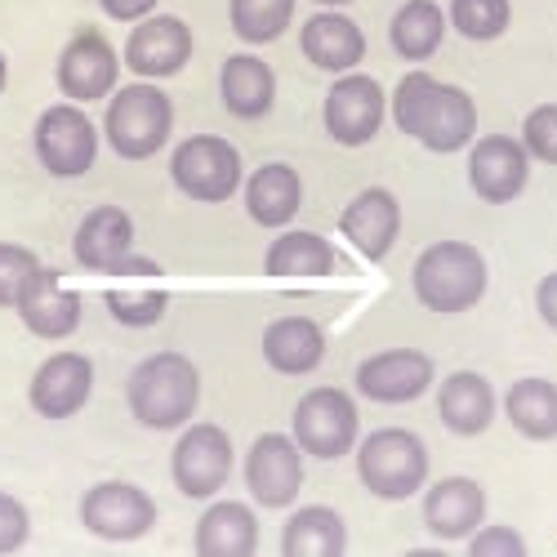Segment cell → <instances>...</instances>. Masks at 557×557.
<instances>
[{"label":"cell","instance_id":"cell-1","mask_svg":"<svg viewBox=\"0 0 557 557\" xmlns=\"http://www.w3.org/2000/svg\"><path fill=\"white\" fill-rule=\"evenodd\" d=\"M393 125L420 138L429 152H459L478 134V103L469 89L433 81L429 72H410L393 89Z\"/></svg>","mask_w":557,"mask_h":557},{"label":"cell","instance_id":"cell-2","mask_svg":"<svg viewBox=\"0 0 557 557\" xmlns=\"http://www.w3.org/2000/svg\"><path fill=\"white\" fill-rule=\"evenodd\" d=\"M125 401L144 429L174 433L193 420V410L201 401V375L183 352H157L129 370Z\"/></svg>","mask_w":557,"mask_h":557},{"label":"cell","instance_id":"cell-3","mask_svg":"<svg viewBox=\"0 0 557 557\" xmlns=\"http://www.w3.org/2000/svg\"><path fill=\"white\" fill-rule=\"evenodd\" d=\"M410 286L429 312H442V317L469 312L486 295V259L469 242H437L414 259Z\"/></svg>","mask_w":557,"mask_h":557},{"label":"cell","instance_id":"cell-4","mask_svg":"<svg viewBox=\"0 0 557 557\" xmlns=\"http://www.w3.org/2000/svg\"><path fill=\"white\" fill-rule=\"evenodd\" d=\"M170 129H174V103L152 81H134V85L116 89L108 103V116H103L108 148L125 161L157 157L170 144Z\"/></svg>","mask_w":557,"mask_h":557},{"label":"cell","instance_id":"cell-5","mask_svg":"<svg viewBox=\"0 0 557 557\" xmlns=\"http://www.w3.org/2000/svg\"><path fill=\"white\" fill-rule=\"evenodd\" d=\"M357 478L380 499H410L429 478V446L410 429H380L357 446Z\"/></svg>","mask_w":557,"mask_h":557},{"label":"cell","instance_id":"cell-6","mask_svg":"<svg viewBox=\"0 0 557 557\" xmlns=\"http://www.w3.org/2000/svg\"><path fill=\"white\" fill-rule=\"evenodd\" d=\"M170 178L183 197L219 206L227 197H237V188H242V152L219 134H193L174 148Z\"/></svg>","mask_w":557,"mask_h":557},{"label":"cell","instance_id":"cell-7","mask_svg":"<svg viewBox=\"0 0 557 557\" xmlns=\"http://www.w3.org/2000/svg\"><path fill=\"white\" fill-rule=\"evenodd\" d=\"M361 433L357 401L344 388H312L295 406V442L312 459H344Z\"/></svg>","mask_w":557,"mask_h":557},{"label":"cell","instance_id":"cell-8","mask_svg":"<svg viewBox=\"0 0 557 557\" xmlns=\"http://www.w3.org/2000/svg\"><path fill=\"white\" fill-rule=\"evenodd\" d=\"M32 148L40 157V165L59 174V178H81L95 170L99 161V129L76 103H54L45 108L32 134Z\"/></svg>","mask_w":557,"mask_h":557},{"label":"cell","instance_id":"cell-9","mask_svg":"<svg viewBox=\"0 0 557 557\" xmlns=\"http://www.w3.org/2000/svg\"><path fill=\"white\" fill-rule=\"evenodd\" d=\"M152 522H157V504L134 482H99L81 495V527L95 540L129 544V540H144Z\"/></svg>","mask_w":557,"mask_h":557},{"label":"cell","instance_id":"cell-10","mask_svg":"<svg viewBox=\"0 0 557 557\" xmlns=\"http://www.w3.org/2000/svg\"><path fill=\"white\" fill-rule=\"evenodd\" d=\"M103 304L112 312V321L129 331H148L165 317L170 308V282H165V268L148 255H129L121 268L108 272V290Z\"/></svg>","mask_w":557,"mask_h":557},{"label":"cell","instance_id":"cell-11","mask_svg":"<svg viewBox=\"0 0 557 557\" xmlns=\"http://www.w3.org/2000/svg\"><path fill=\"white\" fill-rule=\"evenodd\" d=\"M232 437L219 424H197L174 442L170 455V478L178 486V495L188 499H210L223 491V482L232 478Z\"/></svg>","mask_w":557,"mask_h":557},{"label":"cell","instance_id":"cell-12","mask_svg":"<svg viewBox=\"0 0 557 557\" xmlns=\"http://www.w3.org/2000/svg\"><path fill=\"white\" fill-rule=\"evenodd\" d=\"M326 134L335 138V144L344 148H366L370 138L380 134L384 116H388V95H384V85L375 76H344L331 85V95H326Z\"/></svg>","mask_w":557,"mask_h":557},{"label":"cell","instance_id":"cell-13","mask_svg":"<svg viewBox=\"0 0 557 557\" xmlns=\"http://www.w3.org/2000/svg\"><path fill=\"white\" fill-rule=\"evenodd\" d=\"M304 486V450L295 437L263 433L246 450V491L259 508H290Z\"/></svg>","mask_w":557,"mask_h":557},{"label":"cell","instance_id":"cell-14","mask_svg":"<svg viewBox=\"0 0 557 557\" xmlns=\"http://www.w3.org/2000/svg\"><path fill=\"white\" fill-rule=\"evenodd\" d=\"M193 59V27L174 14H148L125 40V67L138 81H165Z\"/></svg>","mask_w":557,"mask_h":557},{"label":"cell","instance_id":"cell-15","mask_svg":"<svg viewBox=\"0 0 557 557\" xmlns=\"http://www.w3.org/2000/svg\"><path fill=\"white\" fill-rule=\"evenodd\" d=\"M433 384V357L420 348H388L357 366V393L380 406H406Z\"/></svg>","mask_w":557,"mask_h":557},{"label":"cell","instance_id":"cell-16","mask_svg":"<svg viewBox=\"0 0 557 557\" xmlns=\"http://www.w3.org/2000/svg\"><path fill=\"white\" fill-rule=\"evenodd\" d=\"M527 178H531V152L522 148V138H508V134L478 138V148L469 152V183L486 206L518 201Z\"/></svg>","mask_w":557,"mask_h":557},{"label":"cell","instance_id":"cell-17","mask_svg":"<svg viewBox=\"0 0 557 557\" xmlns=\"http://www.w3.org/2000/svg\"><path fill=\"white\" fill-rule=\"evenodd\" d=\"M18 317L23 326L40 339H67L81 326V295L67 286V276L59 268H36L23 290H18Z\"/></svg>","mask_w":557,"mask_h":557},{"label":"cell","instance_id":"cell-18","mask_svg":"<svg viewBox=\"0 0 557 557\" xmlns=\"http://www.w3.org/2000/svg\"><path fill=\"white\" fill-rule=\"evenodd\" d=\"M116 76H121V59H116L112 45L99 32H81V36H72L63 45L54 85L63 89L72 103H95V99L112 95Z\"/></svg>","mask_w":557,"mask_h":557},{"label":"cell","instance_id":"cell-19","mask_svg":"<svg viewBox=\"0 0 557 557\" xmlns=\"http://www.w3.org/2000/svg\"><path fill=\"white\" fill-rule=\"evenodd\" d=\"M89 393H95V361L85 352H54L32 375L27 401L40 420H72L89 401Z\"/></svg>","mask_w":557,"mask_h":557},{"label":"cell","instance_id":"cell-20","mask_svg":"<svg viewBox=\"0 0 557 557\" xmlns=\"http://www.w3.org/2000/svg\"><path fill=\"white\" fill-rule=\"evenodd\" d=\"M72 255H76V263L85 272H95V276H108L112 268H121L134 255V219H129V210L95 206L76 227Z\"/></svg>","mask_w":557,"mask_h":557},{"label":"cell","instance_id":"cell-21","mask_svg":"<svg viewBox=\"0 0 557 557\" xmlns=\"http://www.w3.org/2000/svg\"><path fill=\"white\" fill-rule=\"evenodd\" d=\"M339 232H344V237H348L370 263L388 259V250H393L397 237H401V206H397V197H393L388 188H366V193H357V197L344 206V214H339Z\"/></svg>","mask_w":557,"mask_h":557},{"label":"cell","instance_id":"cell-22","mask_svg":"<svg viewBox=\"0 0 557 557\" xmlns=\"http://www.w3.org/2000/svg\"><path fill=\"white\" fill-rule=\"evenodd\" d=\"M486 518V491L473 478H442L424 495V527L437 540H469Z\"/></svg>","mask_w":557,"mask_h":557},{"label":"cell","instance_id":"cell-23","mask_svg":"<svg viewBox=\"0 0 557 557\" xmlns=\"http://www.w3.org/2000/svg\"><path fill=\"white\" fill-rule=\"evenodd\" d=\"M299 45H304V59L321 72H352L366 59L361 27L348 14H335V10L312 14L299 32Z\"/></svg>","mask_w":557,"mask_h":557},{"label":"cell","instance_id":"cell-24","mask_svg":"<svg viewBox=\"0 0 557 557\" xmlns=\"http://www.w3.org/2000/svg\"><path fill=\"white\" fill-rule=\"evenodd\" d=\"M437 414L455 437H482L495 424V388L478 370H455L437 393Z\"/></svg>","mask_w":557,"mask_h":557},{"label":"cell","instance_id":"cell-25","mask_svg":"<svg viewBox=\"0 0 557 557\" xmlns=\"http://www.w3.org/2000/svg\"><path fill=\"white\" fill-rule=\"evenodd\" d=\"M304 206V178L286 161H268L246 178V214L259 227H286Z\"/></svg>","mask_w":557,"mask_h":557},{"label":"cell","instance_id":"cell-26","mask_svg":"<svg viewBox=\"0 0 557 557\" xmlns=\"http://www.w3.org/2000/svg\"><path fill=\"white\" fill-rule=\"evenodd\" d=\"M219 95L237 121H259L276 103V72L259 54H232L219 72Z\"/></svg>","mask_w":557,"mask_h":557},{"label":"cell","instance_id":"cell-27","mask_svg":"<svg viewBox=\"0 0 557 557\" xmlns=\"http://www.w3.org/2000/svg\"><path fill=\"white\" fill-rule=\"evenodd\" d=\"M326 357V331L312 317H282L263 331V361L276 375H308Z\"/></svg>","mask_w":557,"mask_h":557},{"label":"cell","instance_id":"cell-28","mask_svg":"<svg viewBox=\"0 0 557 557\" xmlns=\"http://www.w3.org/2000/svg\"><path fill=\"white\" fill-rule=\"evenodd\" d=\"M201 557H250L259 548V518L255 508H246L242 499H223L214 508H206L197 535H193Z\"/></svg>","mask_w":557,"mask_h":557},{"label":"cell","instance_id":"cell-29","mask_svg":"<svg viewBox=\"0 0 557 557\" xmlns=\"http://www.w3.org/2000/svg\"><path fill=\"white\" fill-rule=\"evenodd\" d=\"M335 246L317 232H304V227H290L282 232L268 255H263V272L276 276V282H317V276H331L335 272Z\"/></svg>","mask_w":557,"mask_h":557},{"label":"cell","instance_id":"cell-30","mask_svg":"<svg viewBox=\"0 0 557 557\" xmlns=\"http://www.w3.org/2000/svg\"><path fill=\"white\" fill-rule=\"evenodd\" d=\"M348 553V527L335 508L308 504L295 508L282 531V557H344Z\"/></svg>","mask_w":557,"mask_h":557},{"label":"cell","instance_id":"cell-31","mask_svg":"<svg viewBox=\"0 0 557 557\" xmlns=\"http://www.w3.org/2000/svg\"><path fill=\"white\" fill-rule=\"evenodd\" d=\"M504 414L522 437L553 442L557 437V384L553 380H518L504 393Z\"/></svg>","mask_w":557,"mask_h":557},{"label":"cell","instance_id":"cell-32","mask_svg":"<svg viewBox=\"0 0 557 557\" xmlns=\"http://www.w3.org/2000/svg\"><path fill=\"white\" fill-rule=\"evenodd\" d=\"M393 50L410 63H424L437 54V45L446 36V14L433 5V0H406V5L393 14Z\"/></svg>","mask_w":557,"mask_h":557},{"label":"cell","instance_id":"cell-33","mask_svg":"<svg viewBox=\"0 0 557 557\" xmlns=\"http://www.w3.org/2000/svg\"><path fill=\"white\" fill-rule=\"evenodd\" d=\"M227 18H232V32H237L246 45H268L290 27L295 0H232Z\"/></svg>","mask_w":557,"mask_h":557},{"label":"cell","instance_id":"cell-34","mask_svg":"<svg viewBox=\"0 0 557 557\" xmlns=\"http://www.w3.org/2000/svg\"><path fill=\"white\" fill-rule=\"evenodd\" d=\"M513 23L508 0H450V27L469 40H495Z\"/></svg>","mask_w":557,"mask_h":557},{"label":"cell","instance_id":"cell-35","mask_svg":"<svg viewBox=\"0 0 557 557\" xmlns=\"http://www.w3.org/2000/svg\"><path fill=\"white\" fill-rule=\"evenodd\" d=\"M40 268V259L18 246V242H0V308H14L18 304V290L23 282Z\"/></svg>","mask_w":557,"mask_h":557},{"label":"cell","instance_id":"cell-36","mask_svg":"<svg viewBox=\"0 0 557 557\" xmlns=\"http://www.w3.org/2000/svg\"><path fill=\"white\" fill-rule=\"evenodd\" d=\"M522 148H527L535 161L557 165V103L531 108V116L522 121Z\"/></svg>","mask_w":557,"mask_h":557},{"label":"cell","instance_id":"cell-37","mask_svg":"<svg viewBox=\"0 0 557 557\" xmlns=\"http://www.w3.org/2000/svg\"><path fill=\"white\" fill-rule=\"evenodd\" d=\"M32 540V518H27V508L0 491V557L5 553H18L23 544Z\"/></svg>","mask_w":557,"mask_h":557},{"label":"cell","instance_id":"cell-38","mask_svg":"<svg viewBox=\"0 0 557 557\" xmlns=\"http://www.w3.org/2000/svg\"><path fill=\"white\" fill-rule=\"evenodd\" d=\"M469 553L473 557H527V540L513 527H486V531H473Z\"/></svg>","mask_w":557,"mask_h":557},{"label":"cell","instance_id":"cell-39","mask_svg":"<svg viewBox=\"0 0 557 557\" xmlns=\"http://www.w3.org/2000/svg\"><path fill=\"white\" fill-rule=\"evenodd\" d=\"M99 5L116 23H138V18H148L157 10V0H99Z\"/></svg>","mask_w":557,"mask_h":557},{"label":"cell","instance_id":"cell-40","mask_svg":"<svg viewBox=\"0 0 557 557\" xmlns=\"http://www.w3.org/2000/svg\"><path fill=\"white\" fill-rule=\"evenodd\" d=\"M535 312H540V321L548 331H557V272H548L535 286Z\"/></svg>","mask_w":557,"mask_h":557},{"label":"cell","instance_id":"cell-41","mask_svg":"<svg viewBox=\"0 0 557 557\" xmlns=\"http://www.w3.org/2000/svg\"><path fill=\"white\" fill-rule=\"evenodd\" d=\"M5 81H10V63H5V54H0V95H5Z\"/></svg>","mask_w":557,"mask_h":557},{"label":"cell","instance_id":"cell-42","mask_svg":"<svg viewBox=\"0 0 557 557\" xmlns=\"http://www.w3.org/2000/svg\"><path fill=\"white\" fill-rule=\"evenodd\" d=\"M317 5H326V10H335V5H352V0H317Z\"/></svg>","mask_w":557,"mask_h":557}]
</instances>
